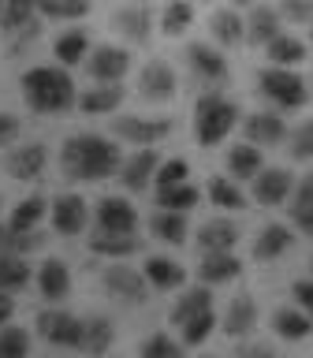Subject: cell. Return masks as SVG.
<instances>
[{"label": "cell", "mask_w": 313, "mask_h": 358, "mask_svg": "<svg viewBox=\"0 0 313 358\" xmlns=\"http://www.w3.org/2000/svg\"><path fill=\"white\" fill-rule=\"evenodd\" d=\"M119 161H123L119 145L94 131H78L60 145V172L71 183H101V179L119 172Z\"/></svg>", "instance_id": "6da1fadb"}, {"label": "cell", "mask_w": 313, "mask_h": 358, "mask_svg": "<svg viewBox=\"0 0 313 358\" xmlns=\"http://www.w3.org/2000/svg\"><path fill=\"white\" fill-rule=\"evenodd\" d=\"M19 86H22V101H27L34 112H41V116H56V112L75 108V97H78L71 71L60 64L30 67V71L19 75Z\"/></svg>", "instance_id": "7a4b0ae2"}, {"label": "cell", "mask_w": 313, "mask_h": 358, "mask_svg": "<svg viewBox=\"0 0 313 358\" xmlns=\"http://www.w3.org/2000/svg\"><path fill=\"white\" fill-rule=\"evenodd\" d=\"M239 123V105L224 97L220 90H205L194 101V142L198 145H220Z\"/></svg>", "instance_id": "3957f363"}, {"label": "cell", "mask_w": 313, "mask_h": 358, "mask_svg": "<svg viewBox=\"0 0 313 358\" xmlns=\"http://www.w3.org/2000/svg\"><path fill=\"white\" fill-rule=\"evenodd\" d=\"M257 94L276 112H291V108H302L310 101V86L295 67H261L257 71Z\"/></svg>", "instance_id": "277c9868"}, {"label": "cell", "mask_w": 313, "mask_h": 358, "mask_svg": "<svg viewBox=\"0 0 313 358\" xmlns=\"http://www.w3.org/2000/svg\"><path fill=\"white\" fill-rule=\"evenodd\" d=\"M108 131H112V142H127V145H138V150H153V145H161L168 134H172V120L123 112V116H116L108 123Z\"/></svg>", "instance_id": "5b68a950"}, {"label": "cell", "mask_w": 313, "mask_h": 358, "mask_svg": "<svg viewBox=\"0 0 313 358\" xmlns=\"http://www.w3.org/2000/svg\"><path fill=\"white\" fill-rule=\"evenodd\" d=\"M101 287H105L108 299L123 302V306H142L150 299V284L138 268L123 265V262H108V268L101 273Z\"/></svg>", "instance_id": "8992f818"}, {"label": "cell", "mask_w": 313, "mask_h": 358, "mask_svg": "<svg viewBox=\"0 0 313 358\" xmlns=\"http://www.w3.org/2000/svg\"><path fill=\"white\" fill-rule=\"evenodd\" d=\"M86 75L94 78V83H123V75L131 71V49H123V45H89L86 52Z\"/></svg>", "instance_id": "52a82bcc"}, {"label": "cell", "mask_w": 313, "mask_h": 358, "mask_svg": "<svg viewBox=\"0 0 313 358\" xmlns=\"http://www.w3.org/2000/svg\"><path fill=\"white\" fill-rule=\"evenodd\" d=\"M34 329H38V336L49 347H64V351H75L78 343V329H82V317H75L71 310L64 306H49L38 313V321H34Z\"/></svg>", "instance_id": "ba28073f"}, {"label": "cell", "mask_w": 313, "mask_h": 358, "mask_svg": "<svg viewBox=\"0 0 313 358\" xmlns=\"http://www.w3.org/2000/svg\"><path fill=\"white\" fill-rule=\"evenodd\" d=\"M175 94H179V83L168 60H150L138 71V97L145 105H168V101H175Z\"/></svg>", "instance_id": "9c48e42d"}, {"label": "cell", "mask_w": 313, "mask_h": 358, "mask_svg": "<svg viewBox=\"0 0 313 358\" xmlns=\"http://www.w3.org/2000/svg\"><path fill=\"white\" fill-rule=\"evenodd\" d=\"M183 56H187V67L198 83L220 86L224 78H228V60H224V52L212 41H190Z\"/></svg>", "instance_id": "30bf717a"}, {"label": "cell", "mask_w": 313, "mask_h": 358, "mask_svg": "<svg viewBox=\"0 0 313 358\" xmlns=\"http://www.w3.org/2000/svg\"><path fill=\"white\" fill-rule=\"evenodd\" d=\"M97 231H116V235H134L138 231V209L123 194H105L94 206Z\"/></svg>", "instance_id": "8fae6325"}, {"label": "cell", "mask_w": 313, "mask_h": 358, "mask_svg": "<svg viewBox=\"0 0 313 358\" xmlns=\"http://www.w3.org/2000/svg\"><path fill=\"white\" fill-rule=\"evenodd\" d=\"M8 176L19 179V183H34V179H41V172L49 168V145L45 142H22L15 150H8Z\"/></svg>", "instance_id": "7c38bea8"}, {"label": "cell", "mask_w": 313, "mask_h": 358, "mask_svg": "<svg viewBox=\"0 0 313 358\" xmlns=\"http://www.w3.org/2000/svg\"><path fill=\"white\" fill-rule=\"evenodd\" d=\"M49 224H52V231H60V235H82L86 231V224H89V206H86V198L82 194H56V201L49 206Z\"/></svg>", "instance_id": "4fadbf2b"}, {"label": "cell", "mask_w": 313, "mask_h": 358, "mask_svg": "<svg viewBox=\"0 0 313 358\" xmlns=\"http://www.w3.org/2000/svg\"><path fill=\"white\" fill-rule=\"evenodd\" d=\"M112 30L131 45H145L156 30V19L145 4H123V8L112 11Z\"/></svg>", "instance_id": "5bb4252c"}, {"label": "cell", "mask_w": 313, "mask_h": 358, "mask_svg": "<svg viewBox=\"0 0 313 358\" xmlns=\"http://www.w3.org/2000/svg\"><path fill=\"white\" fill-rule=\"evenodd\" d=\"M112 343H116V324H112V317H105V313H89V317H82L75 351H82L86 358H105L112 351Z\"/></svg>", "instance_id": "9a60e30c"}, {"label": "cell", "mask_w": 313, "mask_h": 358, "mask_svg": "<svg viewBox=\"0 0 313 358\" xmlns=\"http://www.w3.org/2000/svg\"><path fill=\"white\" fill-rule=\"evenodd\" d=\"M156 164H161V153H156V150H134L131 157H123V161H119L116 179L131 190V194H142L145 187H153Z\"/></svg>", "instance_id": "2e32d148"}, {"label": "cell", "mask_w": 313, "mask_h": 358, "mask_svg": "<svg viewBox=\"0 0 313 358\" xmlns=\"http://www.w3.org/2000/svg\"><path fill=\"white\" fill-rule=\"evenodd\" d=\"M123 97H127L123 94V83H94L86 90H78L75 108L86 112V116H116Z\"/></svg>", "instance_id": "e0dca14e"}, {"label": "cell", "mask_w": 313, "mask_h": 358, "mask_svg": "<svg viewBox=\"0 0 313 358\" xmlns=\"http://www.w3.org/2000/svg\"><path fill=\"white\" fill-rule=\"evenodd\" d=\"M254 201L257 206H284L291 198V190H295V176L287 172V168H261L254 179Z\"/></svg>", "instance_id": "ac0fdd59"}, {"label": "cell", "mask_w": 313, "mask_h": 358, "mask_svg": "<svg viewBox=\"0 0 313 358\" xmlns=\"http://www.w3.org/2000/svg\"><path fill=\"white\" fill-rule=\"evenodd\" d=\"M242 134L250 145H257V150H268V145H279L287 138V123L279 112H250V116L242 120Z\"/></svg>", "instance_id": "d6986e66"}, {"label": "cell", "mask_w": 313, "mask_h": 358, "mask_svg": "<svg viewBox=\"0 0 313 358\" xmlns=\"http://www.w3.org/2000/svg\"><path fill=\"white\" fill-rule=\"evenodd\" d=\"M217 329H224V336H228V340H250L254 329H257V302H254V295L231 299Z\"/></svg>", "instance_id": "ffe728a7"}, {"label": "cell", "mask_w": 313, "mask_h": 358, "mask_svg": "<svg viewBox=\"0 0 313 358\" xmlns=\"http://www.w3.org/2000/svg\"><path fill=\"white\" fill-rule=\"evenodd\" d=\"M86 246H89V254L105 257V262H127V257L142 254V239H138V231H134V235H116V231H89Z\"/></svg>", "instance_id": "44dd1931"}, {"label": "cell", "mask_w": 313, "mask_h": 358, "mask_svg": "<svg viewBox=\"0 0 313 358\" xmlns=\"http://www.w3.org/2000/svg\"><path fill=\"white\" fill-rule=\"evenodd\" d=\"M38 291H41V299L52 302V306L71 295V268H67L64 257H45V262H41V268H38Z\"/></svg>", "instance_id": "7402d4cb"}, {"label": "cell", "mask_w": 313, "mask_h": 358, "mask_svg": "<svg viewBox=\"0 0 313 358\" xmlns=\"http://www.w3.org/2000/svg\"><path fill=\"white\" fill-rule=\"evenodd\" d=\"M242 273V262L239 254H201L198 262V284L201 287H220V284H231L235 276Z\"/></svg>", "instance_id": "603a6c76"}, {"label": "cell", "mask_w": 313, "mask_h": 358, "mask_svg": "<svg viewBox=\"0 0 313 358\" xmlns=\"http://www.w3.org/2000/svg\"><path fill=\"white\" fill-rule=\"evenodd\" d=\"M242 22H246V41L257 45V49H265L272 38L284 34V19H279V11L268 8V4H254V11Z\"/></svg>", "instance_id": "cb8c5ba5"}, {"label": "cell", "mask_w": 313, "mask_h": 358, "mask_svg": "<svg viewBox=\"0 0 313 358\" xmlns=\"http://www.w3.org/2000/svg\"><path fill=\"white\" fill-rule=\"evenodd\" d=\"M295 246V231L287 224H265L254 239V262H276Z\"/></svg>", "instance_id": "d4e9b609"}, {"label": "cell", "mask_w": 313, "mask_h": 358, "mask_svg": "<svg viewBox=\"0 0 313 358\" xmlns=\"http://www.w3.org/2000/svg\"><path fill=\"white\" fill-rule=\"evenodd\" d=\"M235 246H239L235 220H209L198 228V250L201 254H231Z\"/></svg>", "instance_id": "484cf974"}, {"label": "cell", "mask_w": 313, "mask_h": 358, "mask_svg": "<svg viewBox=\"0 0 313 358\" xmlns=\"http://www.w3.org/2000/svg\"><path fill=\"white\" fill-rule=\"evenodd\" d=\"M212 310V291L209 287H187V291H179V299L172 302V310H168V324L172 329H183V324L190 317H198V313H205Z\"/></svg>", "instance_id": "4316f807"}, {"label": "cell", "mask_w": 313, "mask_h": 358, "mask_svg": "<svg viewBox=\"0 0 313 358\" xmlns=\"http://www.w3.org/2000/svg\"><path fill=\"white\" fill-rule=\"evenodd\" d=\"M145 284H150L153 291H175V287H183V280H187V273H183V265L175 262V257H145Z\"/></svg>", "instance_id": "83f0119b"}, {"label": "cell", "mask_w": 313, "mask_h": 358, "mask_svg": "<svg viewBox=\"0 0 313 358\" xmlns=\"http://www.w3.org/2000/svg\"><path fill=\"white\" fill-rule=\"evenodd\" d=\"M265 56H268V67H295L310 56V45L295 38V34H279V38H272L265 45Z\"/></svg>", "instance_id": "f1b7e54d"}, {"label": "cell", "mask_w": 313, "mask_h": 358, "mask_svg": "<svg viewBox=\"0 0 313 358\" xmlns=\"http://www.w3.org/2000/svg\"><path fill=\"white\" fill-rule=\"evenodd\" d=\"M41 19V0H0V34H15Z\"/></svg>", "instance_id": "f546056e"}, {"label": "cell", "mask_w": 313, "mask_h": 358, "mask_svg": "<svg viewBox=\"0 0 313 358\" xmlns=\"http://www.w3.org/2000/svg\"><path fill=\"white\" fill-rule=\"evenodd\" d=\"M45 217H49V201L41 194H30V198H19L15 209L8 213V228L11 231H38Z\"/></svg>", "instance_id": "4dcf8cb0"}, {"label": "cell", "mask_w": 313, "mask_h": 358, "mask_svg": "<svg viewBox=\"0 0 313 358\" xmlns=\"http://www.w3.org/2000/svg\"><path fill=\"white\" fill-rule=\"evenodd\" d=\"M150 231H153V239H161L168 246H183L187 243V235H190V220H187V213H153L150 217Z\"/></svg>", "instance_id": "1f68e13d"}, {"label": "cell", "mask_w": 313, "mask_h": 358, "mask_svg": "<svg viewBox=\"0 0 313 358\" xmlns=\"http://www.w3.org/2000/svg\"><path fill=\"white\" fill-rule=\"evenodd\" d=\"M224 161H228V176L235 179V183H239V179H254V176L265 168L261 150H257V145H250V142H235Z\"/></svg>", "instance_id": "d6a6232c"}, {"label": "cell", "mask_w": 313, "mask_h": 358, "mask_svg": "<svg viewBox=\"0 0 313 358\" xmlns=\"http://www.w3.org/2000/svg\"><path fill=\"white\" fill-rule=\"evenodd\" d=\"M209 34L217 45H242L246 41V22L235 8H220V11H212V19H209Z\"/></svg>", "instance_id": "836d02e7"}, {"label": "cell", "mask_w": 313, "mask_h": 358, "mask_svg": "<svg viewBox=\"0 0 313 358\" xmlns=\"http://www.w3.org/2000/svg\"><path fill=\"white\" fill-rule=\"evenodd\" d=\"M190 27H194V4H190V0H168L156 30H161L164 38H183Z\"/></svg>", "instance_id": "e575fe53"}, {"label": "cell", "mask_w": 313, "mask_h": 358, "mask_svg": "<svg viewBox=\"0 0 313 358\" xmlns=\"http://www.w3.org/2000/svg\"><path fill=\"white\" fill-rule=\"evenodd\" d=\"M272 329H276L279 340L298 343V340H306V336L313 332V321H310L298 306H279V310L272 313Z\"/></svg>", "instance_id": "d590c367"}, {"label": "cell", "mask_w": 313, "mask_h": 358, "mask_svg": "<svg viewBox=\"0 0 313 358\" xmlns=\"http://www.w3.org/2000/svg\"><path fill=\"white\" fill-rule=\"evenodd\" d=\"M86 52H89V34L86 30H64L60 38H56L52 45V56L60 60V67H78L86 60Z\"/></svg>", "instance_id": "8d00e7d4"}, {"label": "cell", "mask_w": 313, "mask_h": 358, "mask_svg": "<svg viewBox=\"0 0 313 358\" xmlns=\"http://www.w3.org/2000/svg\"><path fill=\"white\" fill-rule=\"evenodd\" d=\"M45 246V231H11L8 224H0V254H15V257H30L34 250Z\"/></svg>", "instance_id": "74e56055"}, {"label": "cell", "mask_w": 313, "mask_h": 358, "mask_svg": "<svg viewBox=\"0 0 313 358\" xmlns=\"http://www.w3.org/2000/svg\"><path fill=\"white\" fill-rule=\"evenodd\" d=\"M198 201H201V190L194 183H179V187L156 190V209H168V213H190Z\"/></svg>", "instance_id": "f35d334b"}, {"label": "cell", "mask_w": 313, "mask_h": 358, "mask_svg": "<svg viewBox=\"0 0 313 358\" xmlns=\"http://www.w3.org/2000/svg\"><path fill=\"white\" fill-rule=\"evenodd\" d=\"M209 201H212L217 209H235V213L250 206V198L242 194V187L235 183V179H228V176H217V179L209 183Z\"/></svg>", "instance_id": "ab89813d"}, {"label": "cell", "mask_w": 313, "mask_h": 358, "mask_svg": "<svg viewBox=\"0 0 313 358\" xmlns=\"http://www.w3.org/2000/svg\"><path fill=\"white\" fill-rule=\"evenodd\" d=\"M30 284V262L15 254H0V291L11 295V291L27 287Z\"/></svg>", "instance_id": "60d3db41"}, {"label": "cell", "mask_w": 313, "mask_h": 358, "mask_svg": "<svg viewBox=\"0 0 313 358\" xmlns=\"http://www.w3.org/2000/svg\"><path fill=\"white\" fill-rule=\"evenodd\" d=\"M94 11V0H41V19L56 22H78Z\"/></svg>", "instance_id": "b9f144b4"}, {"label": "cell", "mask_w": 313, "mask_h": 358, "mask_svg": "<svg viewBox=\"0 0 313 358\" xmlns=\"http://www.w3.org/2000/svg\"><path fill=\"white\" fill-rule=\"evenodd\" d=\"M217 324H220V317H217V310H205V313H198V317H190L183 329H179V336H183V347H201L209 340L212 332H217Z\"/></svg>", "instance_id": "7bdbcfd3"}, {"label": "cell", "mask_w": 313, "mask_h": 358, "mask_svg": "<svg viewBox=\"0 0 313 358\" xmlns=\"http://www.w3.org/2000/svg\"><path fill=\"white\" fill-rule=\"evenodd\" d=\"M138 358H183V343L168 332H153L138 343Z\"/></svg>", "instance_id": "ee69618b"}, {"label": "cell", "mask_w": 313, "mask_h": 358, "mask_svg": "<svg viewBox=\"0 0 313 358\" xmlns=\"http://www.w3.org/2000/svg\"><path fill=\"white\" fill-rule=\"evenodd\" d=\"M179 183H190V164L183 157H168V161L156 164V176H153V190H164V187H179Z\"/></svg>", "instance_id": "f6af8a7d"}, {"label": "cell", "mask_w": 313, "mask_h": 358, "mask_svg": "<svg viewBox=\"0 0 313 358\" xmlns=\"http://www.w3.org/2000/svg\"><path fill=\"white\" fill-rule=\"evenodd\" d=\"M30 355V332L19 324H4L0 329V358H27Z\"/></svg>", "instance_id": "bcb514c9"}, {"label": "cell", "mask_w": 313, "mask_h": 358, "mask_svg": "<svg viewBox=\"0 0 313 358\" xmlns=\"http://www.w3.org/2000/svg\"><path fill=\"white\" fill-rule=\"evenodd\" d=\"M287 153L295 161H313V120H302L295 131H287Z\"/></svg>", "instance_id": "7dc6e473"}, {"label": "cell", "mask_w": 313, "mask_h": 358, "mask_svg": "<svg viewBox=\"0 0 313 358\" xmlns=\"http://www.w3.org/2000/svg\"><path fill=\"white\" fill-rule=\"evenodd\" d=\"M279 19L295 27H313V0H279Z\"/></svg>", "instance_id": "c3c4849f"}, {"label": "cell", "mask_w": 313, "mask_h": 358, "mask_svg": "<svg viewBox=\"0 0 313 358\" xmlns=\"http://www.w3.org/2000/svg\"><path fill=\"white\" fill-rule=\"evenodd\" d=\"M22 134V120L15 112H0V150H11Z\"/></svg>", "instance_id": "681fc988"}, {"label": "cell", "mask_w": 313, "mask_h": 358, "mask_svg": "<svg viewBox=\"0 0 313 358\" xmlns=\"http://www.w3.org/2000/svg\"><path fill=\"white\" fill-rule=\"evenodd\" d=\"M291 201V220H295V228L298 231H306V235H313V201H302V198H287Z\"/></svg>", "instance_id": "f907efd6"}, {"label": "cell", "mask_w": 313, "mask_h": 358, "mask_svg": "<svg viewBox=\"0 0 313 358\" xmlns=\"http://www.w3.org/2000/svg\"><path fill=\"white\" fill-rule=\"evenodd\" d=\"M231 358H279L272 343H261V340H239L235 343V355Z\"/></svg>", "instance_id": "816d5d0a"}, {"label": "cell", "mask_w": 313, "mask_h": 358, "mask_svg": "<svg viewBox=\"0 0 313 358\" xmlns=\"http://www.w3.org/2000/svg\"><path fill=\"white\" fill-rule=\"evenodd\" d=\"M291 299H295V306L313 321V276L310 280H298V284L291 287Z\"/></svg>", "instance_id": "f5cc1de1"}, {"label": "cell", "mask_w": 313, "mask_h": 358, "mask_svg": "<svg viewBox=\"0 0 313 358\" xmlns=\"http://www.w3.org/2000/svg\"><path fill=\"white\" fill-rule=\"evenodd\" d=\"M291 198H302V201H313V172H306L302 179H295V190Z\"/></svg>", "instance_id": "db71d44e"}, {"label": "cell", "mask_w": 313, "mask_h": 358, "mask_svg": "<svg viewBox=\"0 0 313 358\" xmlns=\"http://www.w3.org/2000/svg\"><path fill=\"white\" fill-rule=\"evenodd\" d=\"M11 317H15V299L0 291V329H4V324H11Z\"/></svg>", "instance_id": "11a10c76"}, {"label": "cell", "mask_w": 313, "mask_h": 358, "mask_svg": "<svg viewBox=\"0 0 313 358\" xmlns=\"http://www.w3.org/2000/svg\"><path fill=\"white\" fill-rule=\"evenodd\" d=\"M254 4V0H228V8H235V11H239V8H250Z\"/></svg>", "instance_id": "9f6ffc18"}, {"label": "cell", "mask_w": 313, "mask_h": 358, "mask_svg": "<svg viewBox=\"0 0 313 358\" xmlns=\"http://www.w3.org/2000/svg\"><path fill=\"white\" fill-rule=\"evenodd\" d=\"M310 45H313V27H310Z\"/></svg>", "instance_id": "6f0895ef"}, {"label": "cell", "mask_w": 313, "mask_h": 358, "mask_svg": "<svg viewBox=\"0 0 313 358\" xmlns=\"http://www.w3.org/2000/svg\"><path fill=\"white\" fill-rule=\"evenodd\" d=\"M201 358H217V355H201Z\"/></svg>", "instance_id": "680465c9"}, {"label": "cell", "mask_w": 313, "mask_h": 358, "mask_svg": "<svg viewBox=\"0 0 313 358\" xmlns=\"http://www.w3.org/2000/svg\"><path fill=\"white\" fill-rule=\"evenodd\" d=\"M310 268H313V262H310Z\"/></svg>", "instance_id": "91938a15"}]
</instances>
